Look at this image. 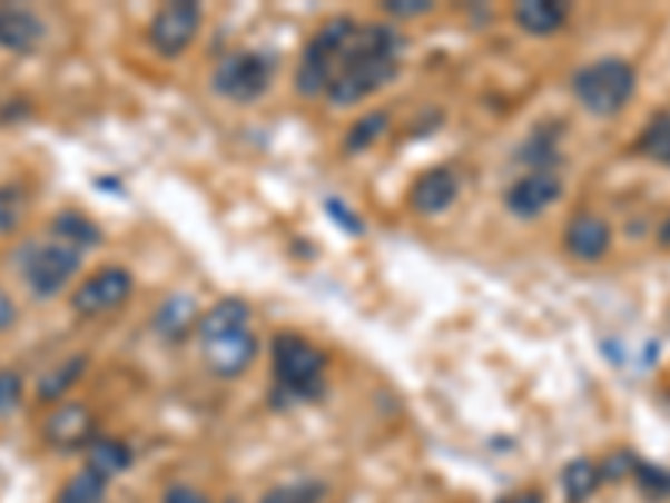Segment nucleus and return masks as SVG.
<instances>
[{
    "label": "nucleus",
    "instance_id": "18",
    "mask_svg": "<svg viewBox=\"0 0 670 503\" xmlns=\"http://www.w3.org/2000/svg\"><path fill=\"white\" fill-rule=\"evenodd\" d=\"M128 466H131V450H128V443L108 440V436L88 443V470H95L98 476L108 480V476H115V473H125Z\"/></svg>",
    "mask_w": 670,
    "mask_h": 503
},
{
    "label": "nucleus",
    "instance_id": "1",
    "mask_svg": "<svg viewBox=\"0 0 670 503\" xmlns=\"http://www.w3.org/2000/svg\"><path fill=\"white\" fill-rule=\"evenodd\" d=\"M400 34L390 24H356L328 71L325 98L332 105H359L400 75Z\"/></svg>",
    "mask_w": 670,
    "mask_h": 503
},
{
    "label": "nucleus",
    "instance_id": "19",
    "mask_svg": "<svg viewBox=\"0 0 670 503\" xmlns=\"http://www.w3.org/2000/svg\"><path fill=\"white\" fill-rule=\"evenodd\" d=\"M191 326H198V323H195V303L188 296L165 299V306L155 316V329L168 339H181Z\"/></svg>",
    "mask_w": 670,
    "mask_h": 503
},
{
    "label": "nucleus",
    "instance_id": "3",
    "mask_svg": "<svg viewBox=\"0 0 670 503\" xmlns=\"http://www.w3.org/2000/svg\"><path fill=\"white\" fill-rule=\"evenodd\" d=\"M272 363H275V383L298 400H312L325 386V356L302 336L282 333L272 343Z\"/></svg>",
    "mask_w": 670,
    "mask_h": 503
},
{
    "label": "nucleus",
    "instance_id": "34",
    "mask_svg": "<svg viewBox=\"0 0 670 503\" xmlns=\"http://www.w3.org/2000/svg\"><path fill=\"white\" fill-rule=\"evenodd\" d=\"M500 503H543V493L540 490H516V493L503 496Z\"/></svg>",
    "mask_w": 670,
    "mask_h": 503
},
{
    "label": "nucleus",
    "instance_id": "4",
    "mask_svg": "<svg viewBox=\"0 0 670 503\" xmlns=\"http://www.w3.org/2000/svg\"><path fill=\"white\" fill-rule=\"evenodd\" d=\"M356 31V21L353 18H335L328 24H322L315 31V38L308 41L298 68H295V88L302 98H318L325 95L328 88V71H332V61L339 55V48L353 38Z\"/></svg>",
    "mask_w": 670,
    "mask_h": 503
},
{
    "label": "nucleus",
    "instance_id": "35",
    "mask_svg": "<svg viewBox=\"0 0 670 503\" xmlns=\"http://www.w3.org/2000/svg\"><path fill=\"white\" fill-rule=\"evenodd\" d=\"M657 235H660V241H663V245H670V218L660 225V231H657Z\"/></svg>",
    "mask_w": 670,
    "mask_h": 503
},
{
    "label": "nucleus",
    "instance_id": "5",
    "mask_svg": "<svg viewBox=\"0 0 670 503\" xmlns=\"http://www.w3.org/2000/svg\"><path fill=\"white\" fill-rule=\"evenodd\" d=\"M21 269H24L31 293L38 299H48V296L61 293L68 286V279L81 269V251L58 238L45 241V245H31L21 256Z\"/></svg>",
    "mask_w": 670,
    "mask_h": 503
},
{
    "label": "nucleus",
    "instance_id": "25",
    "mask_svg": "<svg viewBox=\"0 0 670 503\" xmlns=\"http://www.w3.org/2000/svg\"><path fill=\"white\" fill-rule=\"evenodd\" d=\"M640 151L653 161L670 165V115H660L657 121H650V128L640 135Z\"/></svg>",
    "mask_w": 670,
    "mask_h": 503
},
{
    "label": "nucleus",
    "instance_id": "15",
    "mask_svg": "<svg viewBox=\"0 0 670 503\" xmlns=\"http://www.w3.org/2000/svg\"><path fill=\"white\" fill-rule=\"evenodd\" d=\"M513 21L530 38H546L566 24V8L553 4V0H523V4H516V11H513Z\"/></svg>",
    "mask_w": 670,
    "mask_h": 503
},
{
    "label": "nucleus",
    "instance_id": "21",
    "mask_svg": "<svg viewBox=\"0 0 670 503\" xmlns=\"http://www.w3.org/2000/svg\"><path fill=\"white\" fill-rule=\"evenodd\" d=\"M600 486V466L590 463V460H573L566 470H563V493L570 503H583L597 493Z\"/></svg>",
    "mask_w": 670,
    "mask_h": 503
},
{
    "label": "nucleus",
    "instance_id": "12",
    "mask_svg": "<svg viewBox=\"0 0 670 503\" xmlns=\"http://www.w3.org/2000/svg\"><path fill=\"white\" fill-rule=\"evenodd\" d=\"M456 195H460V178H456V171H453V168H430V171H423V175L416 178L410 201H413V208L423 211V215H440V211H446V208L456 201Z\"/></svg>",
    "mask_w": 670,
    "mask_h": 503
},
{
    "label": "nucleus",
    "instance_id": "27",
    "mask_svg": "<svg viewBox=\"0 0 670 503\" xmlns=\"http://www.w3.org/2000/svg\"><path fill=\"white\" fill-rule=\"evenodd\" d=\"M322 486L318 483H292V486H275L262 496V503H318Z\"/></svg>",
    "mask_w": 670,
    "mask_h": 503
},
{
    "label": "nucleus",
    "instance_id": "14",
    "mask_svg": "<svg viewBox=\"0 0 670 503\" xmlns=\"http://www.w3.org/2000/svg\"><path fill=\"white\" fill-rule=\"evenodd\" d=\"M45 41V24L21 8H0V48L14 55H31Z\"/></svg>",
    "mask_w": 670,
    "mask_h": 503
},
{
    "label": "nucleus",
    "instance_id": "9",
    "mask_svg": "<svg viewBox=\"0 0 670 503\" xmlns=\"http://www.w3.org/2000/svg\"><path fill=\"white\" fill-rule=\"evenodd\" d=\"M556 198H560V178L553 171H526L506 188L503 201L516 218H536Z\"/></svg>",
    "mask_w": 670,
    "mask_h": 503
},
{
    "label": "nucleus",
    "instance_id": "31",
    "mask_svg": "<svg viewBox=\"0 0 670 503\" xmlns=\"http://www.w3.org/2000/svg\"><path fill=\"white\" fill-rule=\"evenodd\" d=\"M637 466V456L633 453H617L610 460H603L600 466V480H620V476H630Z\"/></svg>",
    "mask_w": 670,
    "mask_h": 503
},
{
    "label": "nucleus",
    "instance_id": "23",
    "mask_svg": "<svg viewBox=\"0 0 670 503\" xmlns=\"http://www.w3.org/2000/svg\"><path fill=\"white\" fill-rule=\"evenodd\" d=\"M386 128H390V115H386V111H370V115H366L363 121H356L353 131L346 135V148H349V151H363V148L376 145V141L386 135Z\"/></svg>",
    "mask_w": 670,
    "mask_h": 503
},
{
    "label": "nucleus",
    "instance_id": "29",
    "mask_svg": "<svg viewBox=\"0 0 670 503\" xmlns=\"http://www.w3.org/2000/svg\"><path fill=\"white\" fill-rule=\"evenodd\" d=\"M21 393H24L21 376L11 369H0V416H8L21 406Z\"/></svg>",
    "mask_w": 670,
    "mask_h": 503
},
{
    "label": "nucleus",
    "instance_id": "6",
    "mask_svg": "<svg viewBox=\"0 0 670 503\" xmlns=\"http://www.w3.org/2000/svg\"><path fill=\"white\" fill-rule=\"evenodd\" d=\"M268 81H272V61L265 55H258V51H231L211 71L215 95H221L228 101H238V105H248V101L262 98Z\"/></svg>",
    "mask_w": 670,
    "mask_h": 503
},
{
    "label": "nucleus",
    "instance_id": "10",
    "mask_svg": "<svg viewBox=\"0 0 670 503\" xmlns=\"http://www.w3.org/2000/svg\"><path fill=\"white\" fill-rule=\"evenodd\" d=\"M201 349H205V363L211 366V373L231 379V376L245 373L248 363L255 359V336H252V329H235V333H225L215 339H201Z\"/></svg>",
    "mask_w": 670,
    "mask_h": 503
},
{
    "label": "nucleus",
    "instance_id": "22",
    "mask_svg": "<svg viewBox=\"0 0 670 503\" xmlns=\"http://www.w3.org/2000/svg\"><path fill=\"white\" fill-rule=\"evenodd\" d=\"M85 373V356H75V359H68V363H61L58 369H51L45 379H41V386H38V396L41 400H58L61 393H68V386H75L78 383V376Z\"/></svg>",
    "mask_w": 670,
    "mask_h": 503
},
{
    "label": "nucleus",
    "instance_id": "33",
    "mask_svg": "<svg viewBox=\"0 0 670 503\" xmlns=\"http://www.w3.org/2000/svg\"><path fill=\"white\" fill-rule=\"evenodd\" d=\"M14 319H18V306H14V299H11L4 289H0V333L11 329Z\"/></svg>",
    "mask_w": 670,
    "mask_h": 503
},
{
    "label": "nucleus",
    "instance_id": "20",
    "mask_svg": "<svg viewBox=\"0 0 670 503\" xmlns=\"http://www.w3.org/2000/svg\"><path fill=\"white\" fill-rule=\"evenodd\" d=\"M105 496H108V480L85 466L61 486L58 503H105Z\"/></svg>",
    "mask_w": 670,
    "mask_h": 503
},
{
    "label": "nucleus",
    "instance_id": "17",
    "mask_svg": "<svg viewBox=\"0 0 670 503\" xmlns=\"http://www.w3.org/2000/svg\"><path fill=\"white\" fill-rule=\"evenodd\" d=\"M51 228H55V238H58V241L78 248L81 256H85L88 248L101 245V228H98L91 218H85L81 211H61V215L55 218Z\"/></svg>",
    "mask_w": 670,
    "mask_h": 503
},
{
    "label": "nucleus",
    "instance_id": "8",
    "mask_svg": "<svg viewBox=\"0 0 670 503\" xmlns=\"http://www.w3.org/2000/svg\"><path fill=\"white\" fill-rule=\"evenodd\" d=\"M135 289V279L128 269H118V266H108L101 273H95L75 296H71V306L78 316H105L111 309H118Z\"/></svg>",
    "mask_w": 670,
    "mask_h": 503
},
{
    "label": "nucleus",
    "instance_id": "7",
    "mask_svg": "<svg viewBox=\"0 0 670 503\" xmlns=\"http://www.w3.org/2000/svg\"><path fill=\"white\" fill-rule=\"evenodd\" d=\"M201 28V8L195 0H178V4H165L151 24H148V41L161 58H178L188 51Z\"/></svg>",
    "mask_w": 670,
    "mask_h": 503
},
{
    "label": "nucleus",
    "instance_id": "2",
    "mask_svg": "<svg viewBox=\"0 0 670 503\" xmlns=\"http://www.w3.org/2000/svg\"><path fill=\"white\" fill-rule=\"evenodd\" d=\"M637 91V71L620 58H603L573 75V98L600 118L623 111Z\"/></svg>",
    "mask_w": 670,
    "mask_h": 503
},
{
    "label": "nucleus",
    "instance_id": "26",
    "mask_svg": "<svg viewBox=\"0 0 670 503\" xmlns=\"http://www.w3.org/2000/svg\"><path fill=\"white\" fill-rule=\"evenodd\" d=\"M633 476H637V486H640L647 496H653V500L670 496V470H667V466H653V463L637 460Z\"/></svg>",
    "mask_w": 670,
    "mask_h": 503
},
{
    "label": "nucleus",
    "instance_id": "32",
    "mask_svg": "<svg viewBox=\"0 0 670 503\" xmlns=\"http://www.w3.org/2000/svg\"><path fill=\"white\" fill-rule=\"evenodd\" d=\"M165 503H208V496L201 490L188 486V483H175V486L165 490Z\"/></svg>",
    "mask_w": 670,
    "mask_h": 503
},
{
    "label": "nucleus",
    "instance_id": "16",
    "mask_svg": "<svg viewBox=\"0 0 670 503\" xmlns=\"http://www.w3.org/2000/svg\"><path fill=\"white\" fill-rule=\"evenodd\" d=\"M252 309L242 299H221L198 319V339H215L235 329H248Z\"/></svg>",
    "mask_w": 670,
    "mask_h": 503
},
{
    "label": "nucleus",
    "instance_id": "28",
    "mask_svg": "<svg viewBox=\"0 0 670 503\" xmlns=\"http://www.w3.org/2000/svg\"><path fill=\"white\" fill-rule=\"evenodd\" d=\"M24 218V191L0 188V231H14Z\"/></svg>",
    "mask_w": 670,
    "mask_h": 503
},
{
    "label": "nucleus",
    "instance_id": "24",
    "mask_svg": "<svg viewBox=\"0 0 670 503\" xmlns=\"http://www.w3.org/2000/svg\"><path fill=\"white\" fill-rule=\"evenodd\" d=\"M520 158L530 165V171H553V165L560 161V145L556 138L550 135H533L523 148H520Z\"/></svg>",
    "mask_w": 670,
    "mask_h": 503
},
{
    "label": "nucleus",
    "instance_id": "13",
    "mask_svg": "<svg viewBox=\"0 0 670 503\" xmlns=\"http://www.w3.org/2000/svg\"><path fill=\"white\" fill-rule=\"evenodd\" d=\"M566 251L580 263H597L607 256L610 248V225L600 218V215H577L570 225H566Z\"/></svg>",
    "mask_w": 670,
    "mask_h": 503
},
{
    "label": "nucleus",
    "instance_id": "11",
    "mask_svg": "<svg viewBox=\"0 0 670 503\" xmlns=\"http://www.w3.org/2000/svg\"><path fill=\"white\" fill-rule=\"evenodd\" d=\"M91 436H95V420L81 403L58 406L45 423V440L58 450H75L81 443H91Z\"/></svg>",
    "mask_w": 670,
    "mask_h": 503
},
{
    "label": "nucleus",
    "instance_id": "30",
    "mask_svg": "<svg viewBox=\"0 0 670 503\" xmlns=\"http://www.w3.org/2000/svg\"><path fill=\"white\" fill-rule=\"evenodd\" d=\"M383 11L390 18H423L433 11V4H426V0H390V4H383Z\"/></svg>",
    "mask_w": 670,
    "mask_h": 503
}]
</instances>
